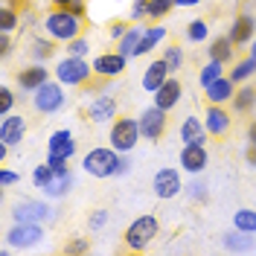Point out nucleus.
Instances as JSON below:
<instances>
[{
  "instance_id": "1",
  "label": "nucleus",
  "mask_w": 256,
  "mask_h": 256,
  "mask_svg": "<svg viewBox=\"0 0 256 256\" xmlns=\"http://www.w3.org/2000/svg\"><path fill=\"white\" fill-rule=\"evenodd\" d=\"M32 184H35V190H41L44 198H64L73 190V172L70 169H58V166L44 160L41 166L32 169Z\"/></svg>"
},
{
  "instance_id": "2",
  "label": "nucleus",
  "mask_w": 256,
  "mask_h": 256,
  "mask_svg": "<svg viewBox=\"0 0 256 256\" xmlns=\"http://www.w3.org/2000/svg\"><path fill=\"white\" fill-rule=\"evenodd\" d=\"M44 32H47L52 41H73L82 35V18L73 15L70 9H56L44 18Z\"/></svg>"
},
{
  "instance_id": "3",
  "label": "nucleus",
  "mask_w": 256,
  "mask_h": 256,
  "mask_svg": "<svg viewBox=\"0 0 256 256\" xmlns=\"http://www.w3.org/2000/svg\"><path fill=\"white\" fill-rule=\"evenodd\" d=\"M116 163H120V152H116L114 146L111 148L99 146V148H90V152L82 158V169L90 178H114Z\"/></svg>"
},
{
  "instance_id": "4",
  "label": "nucleus",
  "mask_w": 256,
  "mask_h": 256,
  "mask_svg": "<svg viewBox=\"0 0 256 256\" xmlns=\"http://www.w3.org/2000/svg\"><path fill=\"white\" fill-rule=\"evenodd\" d=\"M160 233V222L154 216H140V218H134V222L128 224L126 230V248L128 250H146L152 242L158 239Z\"/></svg>"
},
{
  "instance_id": "5",
  "label": "nucleus",
  "mask_w": 256,
  "mask_h": 256,
  "mask_svg": "<svg viewBox=\"0 0 256 256\" xmlns=\"http://www.w3.org/2000/svg\"><path fill=\"white\" fill-rule=\"evenodd\" d=\"M140 137H143L140 122H137V120H131V116H116V120H114V126H111V134H108L111 146L120 152V154L134 152V146H137Z\"/></svg>"
},
{
  "instance_id": "6",
  "label": "nucleus",
  "mask_w": 256,
  "mask_h": 256,
  "mask_svg": "<svg viewBox=\"0 0 256 256\" xmlns=\"http://www.w3.org/2000/svg\"><path fill=\"white\" fill-rule=\"evenodd\" d=\"M90 70H94V64H88L82 56H67L62 62L56 64V79L62 82L64 88H79L84 82L90 79Z\"/></svg>"
},
{
  "instance_id": "7",
  "label": "nucleus",
  "mask_w": 256,
  "mask_h": 256,
  "mask_svg": "<svg viewBox=\"0 0 256 256\" xmlns=\"http://www.w3.org/2000/svg\"><path fill=\"white\" fill-rule=\"evenodd\" d=\"M64 84L58 79L56 82H44L41 88H35L32 90V108L38 114H56V111H62L64 108Z\"/></svg>"
},
{
  "instance_id": "8",
  "label": "nucleus",
  "mask_w": 256,
  "mask_h": 256,
  "mask_svg": "<svg viewBox=\"0 0 256 256\" xmlns=\"http://www.w3.org/2000/svg\"><path fill=\"white\" fill-rule=\"evenodd\" d=\"M44 239V230L41 224H32V222H15L9 230H6V244L9 248H35L38 242Z\"/></svg>"
},
{
  "instance_id": "9",
  "label": "nucleus",
  "mask_w": 256,
  "mask_h": 256,
  "mask_svg": "<svg viewBox=\"0 0 256 256\" xmlns=\"http://www.w3.org/2000/svg\"><path fill=\"white\" fill-rule=\"evenodd\" d=\"M152 190H154V195H158L160 201H169V198L180 195V190H184V184H180V172L172 169V166L158 169V172H154V180H152Z\"/></svg>"
},
{
  "instance_id": "10",
  "label": "nucleus",
  "mask_w": 256,
  "mask_h": 256,
  "mask_svg": "<svg viewBox=\"0 0 256 256\" xmlns=\"http://www.w3.org/2000/svg\"><path fill=\"white\" fill-rule=\"evenodd\" d=\"M12 218L15 222H32V224H44L52 222V210L47 201H18L12 210Z\"/></svg>"
},
{
  "instance_id": "11",
  "label": "nucleus",
  "mask_w": 256,
  "mask_h": 256,
  "mask_svg": "<svg viewBox=\"0 0 256 256\" xmlns=\"http://www.w3.org/2000/svg\"><path fill=\"white\" fill-rule=\"evenodd\" d=\"M207 163H210L207 146L204 143H184V148H180V166H184V172L201 175L207 169Z\"/></svg>"
},
{
  "instance_id": "12",
  "label": "nucleus",
  "mask_w": 256,
  "mask_h": 256,
  "mask_svg": "<svg viewBox=\"0 0 256 256\" xmlns=\"http://www.w3.org/2000/svg\"><path fill=\"white\" fill-rule=\"evenodd\" d=\"M166 114L163 108H158V105H152V108H146L143 114H140V131H143L146 140H160L163 134H166Z\"/></svg>"
},
{
  "instance_id": "13",
  "label": "nucleus",
  "mask_w": 256,
  "mask_h": 256,
  "mask_svg": "<svg viewBox=\"0 0 256 256\" xmlns=\"http://www.w3.org/2000/svg\"><path fill=\"white\" fill-rule=\"evenodd\" d=\"M126 64H128V56H122L120 50L116 52H102L94 58V73L102 76V79H116L126 73Z\"/></svg>"
},
{
  "instance_id": "14",
  "label": "nucleus",
  "mask_w": 256,
  "mask_h": 256,
  "mask_svg": "<svg viewBox=\"0 0 256 256\" xmlns=\"http://www.w3.org/2000/svg\"><path fill=\"white\" fill-rule=\"evenodd\" d=\"M116 111H120V105H116V99L108 94L96 96V99H90V105H88V120L90 122H111V120H116Z\"/></svg>"
},
{
  "instance_id": "15",
  "label": "nucleus",
  "mask_w": 256,
  "mask_h": 256,
  "mask_svg": "<svg viewBox=\"0 0 256 256\" xmlns=\"http://www.w3.org/2000/svg\"><path fill=\"white\" fill-rule=\"evenodd\" d=\"M26 137V120L20 114H9V116H0V143L6 146H18Z\"/></svg>"
},
{
  "instance_id": "16",
  "label": "nucleus",
  "mask_w": 256,
  "mask_h": 256,
  "mask_svg": "<svg viewBox=\"0 0 256 256\" xmlns=\"http://www.w3.org/2000/svg\"><path fill=\"white\" fill-rule=\"evenodd\" d=\"M230 41L236 44V47H244V44H250L256 35V18L248 15V12H242V15L233 18V24H230Z\"/></svg>"
},
{
  "instance_id": "17",
  "label": "nucleus",
  "mask_w": 256,
  "mask_h": 256,
  "mask_svg": "<svg viewBox=\"0 0 256 256\" xmlns=\"http://www.w3.org/2000/svg\"><path fill=\"white\" fill-rule=\"evenodd\" d=\"M47 154H56V158H64V160H70L76 154V140H73V134H70L67 128H58V131L50 134Z\"/></svg>"
},
{
  "instance_id": "18",
  "label": "nucleus",
  "mask_w": 256,
  "mask_h": 256,
  "mask_svg": "<svg viewBox=\"0 0 256 256\" xmlns=\"http://www.w3.org/2000/svg\"><path fill=\"white\" fill-rule=\"evenodd\" d=\"M180 96H184V88H180V82L175 76H169V79L160 84L158 90H154V105L163 108V111H172L178 102H180Z\"/></svg>"
},
{
  "instance_id": "19",
  "label": "nucleus",
  "mask_w": 256,
  "mask_h": 256,
  "mask_svg": "<svg viewBox=\"0 0 256 256\" xmlns=\"http://www.w3.org/2000/svg\"><path fill=\"white\" fill-rule=\"evenodd\" d=\"M47 79H50V70H47V67H44L41 62L30 64V67H24V70H20V73L15 76L18 88H20V90H30V94L35 90V88H41V84H44Z\"/></svg>"
},
{
  "instance_id": "20",
  "label": "nucleus",
  "mask_w": 256,
  "mask_h": 256,
  "mask_svg": "<svg viewBox=\"0 0 256 256\" xmlns=\"http://www.w3.org/2000/svg\"><path fill=\"white\" fill-rule=\"evenodd\" d=\"M169 73H172V70H169L166 58H163V56H160V58H154V62H152L148 67H146V73H143V90L154 94V90H158L160 84H163V82L169 79Z\"/></svg>"
},
{
  "instance_id": "21",
  "label": "nucleus",
  "mask_w": 256,
  "mask_h": 256,
  "mask_svg": "<svg viewBox=\"0 0 256 256\" xmlns=\"http://www.w3.org/2000/svg\"><path fill=\"white\" fill-rule=\"evenodd\" d=\"M207 122V131L210 134H216V137H222V134H227L230 131V114L224 111L222 105H216V102H210V108H207V116H204Z\"/></svg>"
},
{
  "instance_id": "22",
  "label": "nucleus",
  "mask_w": 256,
  "mask_h": 256,
  "mask_svg": "<svg viewBox=\"0 0 256 256\" xmlns=\"http://www.w3.org/2000/svg\"><path fill=\"white\" fill-rule=\"evenodd\" d=\"M204 90H207L210 102L224 105V102H230V99H233V94H236V82L230 79V76H222V79H216L212 84H207Z\"/></svg>"
},
{
  "instance_id": "23",
  "label": "nucleus",
  "mask_w": 256,
  "mask_h": 256,
  "mask_svg": "<svg viewBox=\"0 0 256 256\" xmlns=\"http://www.w3.org/2000/svg\"><path fill=\"white\" fill-rule=\"evenodd\" d=\"M207 126L198 116H184L180 122V143H207Z\"/></svg>"
},
{
  "instance_id": "24",
  "label": "nucleus",
  "mask_w": 256,
  "mask_h": 256,
  "mask_svg": "<svg viewBox=\"0 0 256 256\" xmlns=\"http://www.w3.org/2000/svg\"><path fill=\"white\" fill-rule=\"evenodd\" d=\"M233 47H236V44L230 41V35H218V38H212V41H210L207 52H210V58L227 64V62H233V52H236Z\"/></svg>"
},
{
  "instance_id": "25",
  "label": "nucleus",
  "mask_w": 256,
  "mask_h": 256,
  "mask_svg": "<svg viewBox=\"0 0 256 256\" xmlns=\"http://www.w3.org/2000/svg\"><path fill=\"white\" fill-rule=\"evenodd\" d=\"M233 111L236 114H250L256 105V88L254 84H242V88H236V94H233Z\"/></svg>"
},
{
  "instance_id": "26",
  "label": "nucleus",
  "mask_w": 256,
  "mask_h": 256,
  "mask_svg": "<svg viewBox=\"0 0 256 256\" xmlns=\"http://www.w3.org/2000/svg\"><path fill=\"white\" fill-rule=\"evenodd\" d=\"M140 38H143V26H140V24H137V26H128L126 35H122V38L116 41V50H120L122 56H128V58H131V56L137 58V47H140Z\"/></svg>"
},
{
  "instance_id": "27",
  "label": "nucleus",
  "mask_w": 256,
  "mask_h": 256,
  "mask_svg": "<svg viewBox=\"0 0 256 256\" xmlns=\"http://www.w3.org/2000/svg\"><path fill=\"white\" fill-rule=\"evenodd\" d=\"M222 244L227 250H233V254H239V250H254V233H244V230H233V233H227L222 239Z\"/></svg>"
},
{
  "instance_id": "28",
  "label": "nucleus",
  "mask_w": 256,
  "mask_h": 256,
  "mask_svg": "<svg viewBox=\"0 0 256 256\" xmlns=\"http://www.w3.org/2000/svg\"><path fill=\"white\" fill-rule=\"evenodd\" d=\"M166 26H148V30H143V38H140V47H137V56H148L152 50L158 47L160 41L166 38Z\"/></svg>"
},
{
  "instance_id": "29",
  "label": "nucleus",
  "mask_w": 256,
  "mask_h": 256,
  "mask_svg": "<svg viewBox=\"0 0 256 256\" xmlns=\"http://www.w3.org/2000/svg\"><path fill=\"white\" fill-rule=\"evenodd\" d=\"M256 73V58L254 56H248V58H242V62L233 64V70H230V79L236 82V84H244V82L250 79Z\"/></svg>"
},
{
  "instance_id": "30",
  "label": "nucleus",
  "mask_w": 256,
  "mask_h": 256,
  "mask_svg": "<svg viewBox=\"0 0 256 256\" xmlns=\"http://www.w3.org/2000/svg\"><path fill=\"white\" fill-rule=\"evenodd\" d=\"M56 56V44H52V38H35L32 41V58L35 62H47V58H52Z\"/></svg>"
},
{
  "instance_id": "31",
  "label": "nucleus",
  "mask_w": 256,
  "mask_h": 256,
  "mask_svg": "<svg viewBox=\"0 0 256 256\" xmlns=\"http://www.w3.org/2000/svg\"><path fill=\"white\" fill-rule=\"evenodd\" d=\"M224 76V64L216 62V58H210L204 67H201V76H198V82H201V88H207V84H212L216 79H222Z\"/></svg>"
},
{
  "instance_id": "32",
  "label": "nucleus",
  "mask_w": 256,
  "mask_h": 256,
  "mask_svg": "<svg viewBox=\"0 0 256 256\" xmlns=\"http://www.w3.org/2000/svg\"><path fill=\"white\" fill-rule=\"evenodd\" d=\"M233 227H239L244 233H256V207L254 210H236L233 212Z\"/></svg>"
},
{
  "instance_id": "33",
  "label": "nucleus",
  "mask_w": 256,
  "mask_h": 256,
  "mask_svg": "<svg viewBox=\"0 0 256 256\" xmlns=\"http://www.w3.org/2000/svg\"><path fill=\"white\" fill-rule=\"evenodd\" d=\"M184 192H186V198H192V201H198V204H201V201H207V184H204V180H201V178L195 175L190 180V184H186V186H184Z\"/></svg>"
},
{
  "instance_id": "34",
  "label": "nucleus",
  "mask_w": 256,
  "mask_h": 256,
  "mask_svg": "<svg viewBox=\"0 0 256 256\" xmlns=\"http://www.w3.org/2000/svg\"><path fill=\"white\" fill-rule=\"evenodd\" d=\"M207 35H210V26H207V20H201V18H195L190 26H186V38H190L192 44L207 41Z\"/></svg>"
},
{
  "instance_id": "35",
  "label": "nucleus",
  "mask_w": 256,
  "mask_h": 256,
  "mask_svg": "<svg viewBox=\"0 0 256 256\" xmlns=\"http://www.w3.org/2000/svg\"><path fill=\"white\" fill-rule=\"evenodd\" d=\"M175 6H178V0H148V18L160 20V18L169 15Z\"/></svg>"
},
{
  "instance_id": "36",
  "label": "nucleus",
  "mask_w": 256,
  "mask_h": 256,
  "mask_svg": "<svg viewBox=\"0 0 256 256\" xmlns=\"http://www.w3.org/2000/svg\"><path fill=\"white\" fill-rule=\"evenodd\" d=\"M18 24H20V18L18 12L9 6V3H3V9H0V32H12L18 30Z\"/></svg>"
},
{
  "instance_id": "37",
  "label": "nucleus",
  "mask_w": 256,
  "mask_h": 256,
  "mask_svg": "<svg viewBox=\"0 0 256 256\" xmlns=\"http://www.w3.org/2000/svg\"><path fill=\"white\" fill-rule=\"evenodd\" d=\"M163 58H166V64H169V70H172V73H178V70L184 67V50L172 44V47L163 50Z\"/></svg>"
},
{
  "instance_id": "38",
  "label": "nucleus",
  "mask_w": 256,
  "mask_h": 256,
  "mask_svg": "<svg viewBox=\"0 0 256 256\" xmlns=\"http://www.w3.org/2000/svg\"><path fill=\"white\" fill-rule=\"evenodd\" d=\"M12 105H15V94H12L9 84H3L0 88V116H9L12 114Z\"/></svg>"
},
{
  "instance_id": "39",
  "label": "nucleus",
  "mask_w": 256,
  "mask_h": 256,
  "mask_svg": "<svg viewBox=\"0 0 256 256\" xmlns=\"http://www.w3.org/2000/svg\"><path fill=\"white\" fill-rule=\"evenodd\" d=\"M88 50H90V44H88V41H84V38H73V41H67V56H82V58H84V56H88Z\"/></svg>"
},
{
  "instance_id": "40",
  "label": "nucleus",
  "mask_w": 256,
  "mask_h": 256,
  "mask_svg": "<svg viewBox=\"0 0 256 256\" xmlns=\"http://www.w3.org/2000/svg\"><path fill=\"white\" fill-rule=\"evenodd\" d=\"M105 224H108V210H94L90 218H88V227L90 230H102Z\"/></svg>"
},
{
  "instance_id": "41",
  "label": "nucleus",
  "mask_w": 256,
  "mask_h": 256,
  "mask_svg": "<svg viewBox=\"0 0 256 256\" xmlns=\"http://www.w3.org/2000/svg\"><path fill=\"white\" fill-rule=\"evenodd\" d=\"M143 18H148V0H134L131 3V20H143Z\"/></svg>"
},
{
  "instance_id": "42",
  "label": "nucleus",
  "mask_w": 256,
  "mask_h": 256,
  "mask_svg": "<svg viewBox=\"0 0 256 256\" xmlns=\"http://www.w3.org/2000/svg\"><path fill=\"white\" fill-rule=\"evenodd\" d=\"M15 184H20V175H18V172H12V169H3V172H0V186H3V190H9V186H15Z\"/></svg>"
},
{
  "instance_id": "43",
  "label": "nucleus",
  "mask_w": 256,
  "mask_h": 256,
  "mask_svg": "<svg viewBox=\"0 0 256 256\" xmlns=\"http://www.w3.org/2000/svg\"><path fill=\"white\" fill-rule=\"evenodd\" d=\"M88 250V242L84 239H73L67 248H64V254H84Z\"/></svg>"
},
{
  "instance_id": "44",
  "label": "nucleus",
  "mask_w": 256,
  "mask_h": 256,
  "mask_svg": "<svg viewBox=\"0 0 256 256\" xmlns=\"http://www.w3.org/2000/svg\"><path fill=\"white\" fill-rule=\"evenodd\" d=\"M0 56H3V58H9V56H12V41H9V32H3V35H0Z\"/></svg>"
},
{
  "instance_id": "45",
  "label": "nucleus",
  "mask_w": 256,
  "mask_h": 256,
  "mask_svg": "<svg viewBox=\"0 0 256 256\" xmlns=\"http://www.w3.org/2000/svg\"><path fill=\"white\" fill-rule=\"evenodd\" d=\"M128 169H131V160L126 158V154H120V163H116V172H114V178H120V175H126Z\"/></svg>"
},
{
  "instance_id": "46",
  "label": "nucleus",
  "mask_w": 256,
  "mask_h": 256,
  "mask_svg": "<svg viewBox=\"0 0 256 256\" xmlns=\"http://www.w3.org/2000/svg\"><path fill=\"white\" fill-rule=\"evenodd\" d=\"M67 9H70V12H73V15H84V0H70V6H67Z\"/></svg>"
},
{
  "instance_id": "47",
  "label": "nucleus",
  "mask_w": 256,
  "mask_h": 256,
  "mask_svg": "<svg viewBox=\"0 0 256 256\" xmlns=\"http://www.w3.org/2000/svg\"><path fill=\"white\" fill-rule=\"evenodd\" d=\"M244 160H248V166H254V169H256V146L254 143L244 148Z\"/></svg>"
},
{
  "instance_id": "48",
  "label": "nucleus",
  "mask_w": 256,
  "mask_h": 256,
  "mask_svg": "<svg viewBox=\"0 0 256 256\" xmlns=\"http://www.w3.org/2000/svg\"><path fill=\"white\" fill-rule=\"evenodd\" d=\"M126 30H128L126 24H114V26H111V38H114V41H120V38L126 35Z\"/></svg>"
},
{
  "instance_id": "49",
  "label": "nucleus",
  "mask_w": 256,
  "mask_h": 256,
  "mask_svg": "<svg viewBox=\"0 0 256 256\" xmlns=\"http://www.w3.org/2000/svg\"><path fill=\"white\" fill-rule=\"evenodd\" d=\"M248 140H250V143L256 146V120L250 122V126H248Z\"/></svg>"
},
{
  "instance_id": "50",
  "label": "nucleus",
  "mask_w": 256,
  "mask_h": 256,
  "mask_svg": "<svg viewBox=\"0 0 256 256\" xmlns=\"http://www.w3.org/2000/svg\"><path fill=\"white\" fill-rule=\"evenodd\" d=\"M198 3H201V0H178V6H186V9H190V6H198Z\"/></svg>"
},
{
  "instance_id": "51",
  "label": "nucleus",
  "mask_w": 256,
  "mask_h": 256,
  "mask_svg": "<svg viewBox=\"0 0 256 256\" xmlns=\"http://www.w3.org/2000/svg\"><path fill=\"white\" fill-rule=\"evenodd\" d=\"M52 3H56L58 9H67V6H70V0H52Z\"/></svg>"
},
{
  "instance_id": "52",
  "label": "nucleus",
  "mask_w": 256,
  "mask_h": 256,
  "mask_svg": "<svg viewBox=\"0 0 256 256\" xmlns=\"http://www.w3.org/2000/svg\"><path fill=\"white\" fill-rule=\"evenodd\" d=\"M248 56H254L256 58V35H254V41H250V52H248Z\"/></svg>"
}]
</instances>
